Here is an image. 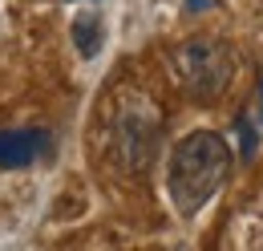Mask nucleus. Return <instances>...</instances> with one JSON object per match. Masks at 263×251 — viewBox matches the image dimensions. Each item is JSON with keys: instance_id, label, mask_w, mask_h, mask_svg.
<instances>
[{"instance_id": "1", "label": "nucleus", "mask_w": 263, "mask_h": 251, "mask_svg": "<svg viewBox=\"0 0 263 251\" xmlns=\"http://www.w3.org/2000/svg\"><path fill=\"white\" fill-rule=\"evenodd\" d=\"M231 162H235V154H231L227 138L215 130H195L174 146L170 166H166V190H170V203L182 219L198 215L223 190Z\"/></svg>"}, {"instance_id": "2", "label": "nucleus", "mask_w": 263, "mask_h": 251, "mask_svg": "<svg viewBox=\"0 0 263 251\" xmlns=\"http://www.w3.org/2000/svg\"><path fill=\"white\" fill-rule=\"evenodd\" d=\"M170 69L191 101H219L235 77V53L215 37H195L170 53Z\"/></svg>"}, {"instance_id": "3", "label": "nucleus", "mask_w": 263, "mask_h": 251, "mask_svg": "<svg viewBox=\"0 0 263 251\" xmlns=\"http://www.w3.org/2000/svg\"><path fill=\"white\" fill-rule=\"evenodd\" d=\"M158 138H162L158 118L126 110L118 118V126H114V154H118V162L126 170H146L154 162V154H158Z\"/></svg>"}, {"instance_id": "4", "label": "nucleus", "mask_w": 263, "mask_h": 251, "mask_svg": "<svg viewBox=\"0 0 263 251\" xmlns=\"http://www.w3.org/2000/svg\"><path fill=\"white\" fill-rule=\"evenodd\" d=\"M53 150V134L41 126L0 130V166H33Z\"/></svg>"}, {"instance_id": "5", "label": "nucleus", "mask_w": 263, "mask_h": 251, "mask_svg": "<svg viewBox=\"0 0 263 251\" xmlns=\"http://www.w3.org/2000/svg\"><path fill=\"white\" fill-rule=\"evenodd\" d=\"M73 41H77V49L85 53V57H93L101 45V25L98 16H81V21H73Z\"/></svg>"}, {"instance_id": "6", "label": "nucleus", "mask_w": 263, "mask_h": 251, "mask_svg": "<svg viewBox=\"0 0 263 251\" xmlns=\"http://www.w3.org/2000/svg\"><path fill=\"white\" fill-rule=\"evenodd\" d=\"M239 130H243V158H251V154H255V134H251V126H247V122H239Z\"/></svg>"}, {"instance_id": "7", "label": "nucleus", "mask_w": 263, "mask_h": 251, "mask_svg": "<svg viewBox=\"0 0 263 251\" xmlns=\"http://www.w3.org/2000/svg\"><path fill=\"white\" fill-rule=\"evenodd\" d=\"M202 8H211V0H191V12H202Z\"/></svg>"}, {"instance_id": "8", "label": "nucleus", "mask_w": 263, "mask_h": 251, "mask_svg": "<svg viewBox=\"0 0 263 251\" xmlns=\"http://www.w3.org/2000/svg\"><path fill=\"white\" fill-rule=\"evenodd\" d=\"M259 97H263V89H259Z\"/></svg>"}]
</instances>
